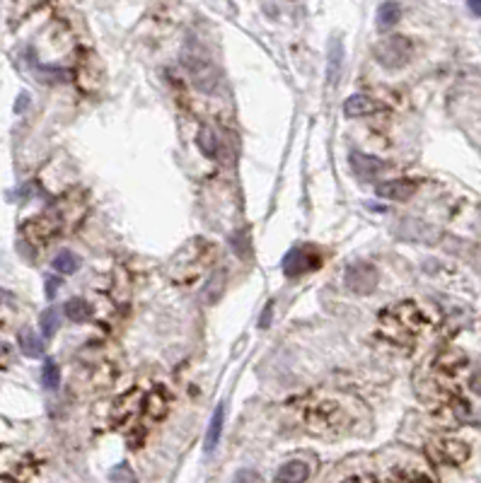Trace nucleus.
<instances>
[{
	"label": "nucleus",
	"instance_id": "obj_1",
	"mask_svg": "<svg viewBox=\"0 0 481 483\" xmlns=\"http://www.w3.org/2000/svg\"><path fill=\"white\" fill-rule=\"evenodd\" d=\"M380 329L395 343H411L423 329V314L414 302H402V305L384 310L380 317Z\"/></svg>",
	"mask_w": 481,
	"mask_h": 483
},
{
	"label": "nucleus",
	"instance_id": "obj_2",
	"mask_svg": "<svg viewBox=\"0 0 481 483\" xmlns=\"http://www.w3.org/2000/svg\"><path fill=\"white\" fill-rule=\"evenodd\" d=\"M305 423L312 432L317 435H338L343 428L348 425V416L336 401L329 399H319V401L310 404L305 411Z\"/></svg>",
	"mask_w": 481,
	"mask_h": 483
},
{
	"label": "nucleus",
	"instance_id": "obj_3",
	"mask_svg": "<svg viewBox=\"0 0 481 483\" xmlns=\"http://www.w3.org/2000/svg\"><path fill=\"white\" fill-rule=\"evenodd\" d=\"M411 51H414V46H411L409 36L389 34L373 46V58L387 71H399L411 61Z\"/></svg>",
	"mask_w": 481,
	"mask_h": 483
},
{
	"label": "nucleus",
	"instance_id": "obj_4",
	"mask_svg": "<svg viewBox=\"0 0 481 483\" xmlns=\"http://www.w3.org/2000/svg\"><path fill=\"white\" fill-rule=\"evenodd\" d=\"M182 63H184L196 90L204 92V95H215L218 82H221V73H218V68L213 66V61L208 56H204L199 51H184Z\"/></svg>",
	"mask_w": 481,
	"mask_h": 483
},
{
	"label": "nucleus",
	"instance_id": "obj_5",
	"mask_svg": "<svg viewBox=\"0 0 481 483\" xmlns=\"http://www.w3.org/2000/svg\"><path fill=\"white\" fill-rule=\"evenodd\" d=\"M428 454L438 464L460 467V464H465L469 459V445L457 438H438L428 445Z\"/></svg>",
	"mask_w": 481,
	"mask_h": 483
},
{
	"label": "nucleus",
	"instance_id": "obj_6",
	"mask_svg": "<svg viewBox=\"0 0 481 483\" xmlns=\"http://www.w3.org/2000/svg\"><path fill=\"white\" fill-rule=\"evenodd\" d=\"M395 234L399 239L419 242V245H435V242L443 237L441 230L435 227V225L426 223V220H419V218H402L395 227Z\"/></svg>",
	"mask_w": 481,
	"mask_h": 483
},
{
	"label": "nucleus",
	"instance_id": "obj_7",
	"mask_svg": "<svg viewBox=\"0 0 481 483\" xmlns=\"http://www.w3.org/2000/svg\"><path fill=\"white\" fill-rule=\"evenodd\" d=\"M380 273L373 264H351L343 273V283L356 295H370L378 288Z\"/></svg>",
	"mask_w": 481,
	"mask_h": 483
},
{
	"label": "nucleus",
	"instance_id": "obj_8",
	"mask_svg": "<svg viewBox=\"0 0 481 483\" xmlns=\"http://www.w3.org/2000/svg\"><path fill=\"white\" fill-rule=\"evenodd\" d=\"M317 266H319V256L308 245H302L286 254V259H283V273L288 278H295V275L308 273V271L317 269Z\"/></svg>",
	"mask_w": 481,
	"mask_h": 483
},
{
	"label": "nucleus",
	"instance_id": "obj_9",
	"mask_svg": "<svg viewBox=\"0 0 481 483\" xmlns=\"http://www.w3.org/2000/svg\"><path fill=\"white\" fill-rule=\"evenodd\" d=\"M348 162L354 167V172L358 174L360 179H375L387 169V162L375 155H368V153H360V150H354V153L348 155Z\"/></svg>",
	"mask_w": 481,
	"mask_h": 483
},
{
	"label": "nucleus",
	"instance_id": "obj_10",
	"mask_svg": "<svg viewBox=\"0 0 481 483\" xmlns=\"http://www.w3.org/2000/svg\"><path fill=\"white\" fill-rule=\"evenodd\" d=\"M414 191L416 184L409 182V179H395V182H384L378 186L380 199H389V201H406L414 196Z\"/></svg>",
	"mask_w": 481,
	"mask_h": 483
},
{
	"label": "nucleus",
	"instance_id": "obj_11",
	"mask_svg": "<svg viewBox=\"0 0 481 483\" xmlns=\"http://www.w3.org/2000/svg\"><path fill=\"white\" fill-rule=\"evenodd\" d=\"M310 476V467L300 459H293V462H286L276 473V481L273 483H305Z\"/></svg>",
	"mask_w": 481,
	"mask_h": 483
},
{
	"label": "nucleus",
	"instance_id": "obj_12",
	"mask_svg": "<svg viewBox=\"0 0 481 483\" xmlns=\"http://www.w3.org/2000/svg\"><path fill=\"white\" fill-rule=\"evenodd\" d=\"M378 109H382V107L368 95H354L343 102V114H346V116H368V114L378 112Z\"/></svg>",
	"mask_w": 481,
	"mask_h": 483
},
{
	"label": "nucleus",
	"instance_id": "obj_13",
	"mask_svg": "<svg viewBox=\"0 0 481 483\" xmlns=\"http://www.w3.org/2000/svg\"><path fill=\"white\" fill-rule=\"evenodd\" d=\"M223 421H225V406H218L210 418V425H208V432H206V452H213L221 443V432H223Z\"/></svg>",
	"mask_w": 481,
	"mask_h": 483
},
{
	"label": "nucleus",
	"instance_id": "obj_14",
	"mask_svg": "<svg viewBox=\"0 0 481 483\" xmlns=\"http://www.w3.org/2000/svg\"><path fill=\"white\" fill-rule=\"evenodd\" d=\"M399 20H402V8L395 0H387V3H382V5L378 8V27L382 32L392 29Z\"/></svg>",
	"mask_w": 481,
	"mask_h": 483
},
{
	"label": "nucleus",
	"instance_id": "obj_15",
	"mask_svg": "<svg viewBox=\"0 0 481 483\" xmlns=\"http://www.w3.org/2000/svg\"><path fill=\"white\" fill-rule=\"evenodd\" d=\"M17 343H20V351L25 353L27 358H41L44 356V341H41L34 331H29V329L20 331Z\"/></svg>",
	"mask_w": 481,
	"mask_h": 483
},
{
	"label": "nucleus",
	"instance_id": "obj_16",
	"mask_svg": "<svg viewBox=\"0 0 481 483\" xmlns=\"http://www.w3.org/2000/svg\"><path fill=\"white\" fill-rule=\"evenodd\" d=\"M196 143H199V150L206 155V158H218V153H221V145H218V136H215V131L210 126H201L199 136H196Z\"/></svg>",
	"mask_w": 481,
	"mask_h": 483
},
{
	"label": "nucleus",
	"instance_id": "obj_17",
	"mask_svg": "<svg viewBox=\"0 0 481 483\" xmlns=\"http://www.w3.org/2000/svg\"><path fill=\"white\" fill-rule=\"evenodd\" d=\"M66 317L71 321H75V324H82V321L92 317V307L87 305L85 300H80V297H73V300L66 302Z\"/></svg>",
	"mask_w": 481,
	"mask_h": 483
},
{
	"label": "nucleus",
	"instance_id": "obj_18",
	"mask_svg": "<svg viewBox=\"0 0 481 483\" xmlns=\"http://www.w3.org/2000/svg\"><path fill=\"white\" fill-rule=\"evenodd\" d=\"M51 266L58 271V273L71 275V273H75V271L80 269V259H77V256L73 254V251L63 249V251H58V254H56V259H53Z\"/></svg>",
	"mask_w": 481,
	"mask_h": 483
},
{
	"label": "nucleus",
	"instance_id": "obj_19",
	"mask_svg": "<svg viewBox=\"0 0 481 483\" xmlns=\"http://www.w3.org/2000/svg\"><path fill=\"white\" fill-rule=\"evenodd\" d=\"M167 397H164V392H160V389H155L153 394L148 397V401H145V411H148L150 418H162L164 413H167Z\"/></svg>",
	"mask_w": 481,
	"mask_h": 483
},
{
	"label": "nucleus",
	"instance_id": "obj_20",
	"mask_svg": "<svg viewBox=\"0 0 481 483\" xmlns=\"http://www.w3.org/2000/svg\"><path fill=\"white\" fill-rule=\"evenodd\" d=\"M39 326H41V334H44V338H53L58 331V312L53 310V307H49V310H44L39 314Z\"/></svg>",
	"mask_w": 481,
	"mask_h": 483
},
{
	"label": "nucleus",
	"instance_id": "obj_21",
	"mask_svg": "<svg viewBox=\"0 0 481 483\" xmlns=\"http://www.w3.org/2000/svg\"><path fill=\"white\" fill-rule=\"evenodd\" d=\"M341 61H343V46H341V41L336 39L332 44V51H329V68H327L329 82H336L338 71H341Z\"/></svg>",
	"mask_w": 481,
	"mask_h": 483
},
{
	"label": "nucleus",
	"instance_id": "obj_22",
	"mask_svg": "<svg viewBox=\"0 0 481 483\" xmlns=\"http://www.w3.org/2000/svg\"><path fill=\"white\" fill-rule=\"evenodd\" d=\"M58 382H61V370L53 360H47L41 365V384L44 389H56Z\"/></svg>",
	"mask_w": 481,
	"mask_h": 483
},
{
	"label": "nucleus",
	"instance_id": "obj_23",
	"mask_svg": "<svg viewBox=\"0 0 481 483\" xmlns=\"http://www.w3.org/2000/svg\"><path fill=\"white\" fill-rule=\"evenodd\" d=\"M109 478H112V483H136V473L131 471L128 464H119V467H114L112 473H109Z\"/></svg>",
	"mask_w": 481,
	"mask_h": 483
},
{
	"label": "nucleus",
	"instance_id": "obj_24",
	"mask_svg": "<svg viewBox=\"0 0 481 483\" xmlns=\"http://www.w3.org/2000/svg\"><path fill=\"white\" fill-rule=\"evenodd\" d=\"M232 249H235V254L245 256V259H249L251 249H249V237H247V232H237L235 237H232Z\"/></svg>",
	"mask_w": 481,
	"mask_h": 483
},
{
	"label": "nucleus",
	"instance_id": "obj_25",
	"mask_svg": "<svg viewBox=\"0 0 481 483\" xmlns=\"http://www.w3.org/2000/svg\"><path fill=\"white\" fill-rule=\"evenodd\" d=\"M232 483H261V476L254 469H240L232 478Z\"/></svg>",
	"mask_w": 481,
	"mask_h": 483
},
{
	"label": "nucleus",
	"instance_id": "obj_26",
	"mask_svg": "<svg viewBox=\"0 0 481 483\" xmlns=\"http://www.w3.org/2000/svg\"><path fill=\"white\" fill-rule=\"evenodd\" d=\"M469 389H471L474 394H479V397H481V370H476L474 375L469 377Z\"/></svg>",
	"mask_w": 481,
	"mask_h": 483
},
{
	"label": "nucleus",
	"instance_id": "obj_27",
	"mask_svg": "<svg viewBox=\"0 0 481 483\" xmlns=\"http://www.w3.org/2000/svg\"><path fill=\"white\" fill-rule=\"evenodd\" d=\"M271 312H273V302H269L267 310L261 312V319H259V326H261V329H267V326L271 324Z\"/></svg>",
	"mask_w": 481,
	"mask_h": 483
},
{
	"label": "nucleus",
	"instance_id": "obj_28",
	"mask_svg": "<svg viewBox=\"0 0 481 483\" xmlns=\"http://www.w3.org/2000/svg\"><path fill=\"white\" fill-rule=\"evenodd\" d=\"M58 285H61V280H58V278H47V295H49V297L56 295Z\"/></svg>",
	"mask_w": 481,
	"mask_h": 483
},
{
	"label": "nucleus",
	"instance_id": "obj_29",
	"mask_svg": "<svg viewBox=\"0 0 481 483\" xmlns=\"http://www.w3.org/2000/svg\"><path fill=\"white\" fill-rule=\"evenodd\" d=\"M471 261H474L476 269L481 271V247H474V249H471Z\"/></svg>",
	"mask_w": 481,
	"mask_h": 483
},
{
	"label": "nucleus",
	"instance_id": "obj_30",
	"mask_svg": "<svg viewBox=\"0 0 481 483\" xmlns=\"http://www.w3.org/2000/svg\"><path fill=\"white\" fill-rule=\"evenodd\" d=\"M467 5L474 15H481V0H467Z\"/></svg>",
	"mask_w": 481,
	"mask_h": 483
},
{
	"label": "nucleus",
	"instance_id": "obj_31",
	"mask_svg": "<svg viewBox=\"0 0 481 483\" xmlns=\"http://www.w3.org/2000/svg\"><path fill=\"white\" fill-rule=\"evenodd\" d=\"M27 102H29V97H27V95H22V99H17V112H20L22 107H27Z\"/></svg>",
	"mask_w": 481,
	"mask_h": 483
},
{
	"label": "nucleus",
	"instance_id": "obj_32",
	"mask_svg": "<svg viewBox=\"0 0 481 483\" xmlns=\"http://www.w3.org/2000/svg\"><path fill=\"white\" fill-rule=\"evenodd\" d=\"M10 302L12 300V293H5V290H0V302Z\"/></svg>",
	"mask_w": 481,
	"mask_h": 483
}]
</instances>
